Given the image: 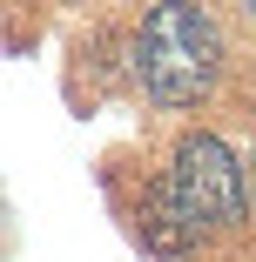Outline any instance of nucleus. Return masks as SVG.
<instances>
[{
	"mask_svg": "<svg viewBox=\"0 0 256 262\" xmlns=\"http://www.w3.org/2000/svg\"><path fill=\"white\" fill-rule=\"evenodd\" d=\"M216 68H223V40H216V20L202 7H155L135 34V74L142 88L162 101V108H189L216 88Z\"/></svg>",
	"mask_w": 256,
	"mask_h": 262,
	"instance_id": "1",
	"label": "nucleus"
},
{
	"mask_svg": "<svg viewBox=\"0 0 256 262\" xmlns=\"http://www.w3.org/2000/svg\"><path fill=\"white\" fill-rule=\"evenodd\" d=\"M162 208L182 235L195 229H223L243 215V168L236 155L216 141V135H182L175 141V162H169V188H162Z\"/></svg>",
	"mask_w": 256,
	"mask_h": 262,
	"instance_id": "2",
	"label": "nucleus"
}]
</instances>
